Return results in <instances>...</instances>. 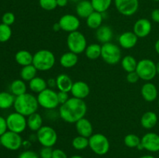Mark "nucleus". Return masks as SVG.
I'll list each match as a JSON object with an SVG mask.
<instances>
[{
	"label": "nucleus",
	"instance_id": "obj_33",
	"mask_svg": "<svg viewBox=\"0 0 159 158\" xmlns=\"http://www.w3.org/2000/svg\"><path fill=\"white\" fill-rule=\"evenodd\" d=\"M37 70L33 64L27 65L22 68L20 71V77L24 81H30L32 79L37 77Z\"/></svg>",
	"mask_w": 159,
	"mask_h": 158
},
{
	"label": "nucleus",
	"instance_id": "obj_19",
	"mask_svg": "<svg viewBox=\"0 0 159 158\" xmlns=\"http://www.w3.org/2000/svg\"><path fill=\"white\" fill-rule=\"evenodd\" d=\"M75 124L76 131L79 136L89 138L93 134V124L86 118H82Z\"/></svg>",
	"mask_w": 159,
	"mask_h": 158
},
{
	"label": "nucleus",
	"instance_id": "obj_32",
	"mask_svg": "<svg viewBox=\"0 0 159 158\" xmlns=\"http://www.w3.org/2000/svg\"><path fill=\"white\" fill-rule=\"evenodd\" d=\"M101 50L102 45L99 43H91L87 46L85 50V54L89 60H96L99 57H101Z\"/></svg>",
	"mask_w": 159,
	"mask_h": 158
},
{
	"label": "nucleus",
	"instance_id": "obj_30",
	"mask_svg": "<svg viewBox=\"0 0 159 158\" xmlns=\"http://www.w3.org/2000/svg\"><path fill=\"white\" fill-rule=\"evenodd\" d=\"M121 67L127 73L133 72L136 71L138 61L136 58L131 55H127L121 59Z\"/></svg>",
	"mask_w": 159,
	"mask_h": 158
},
{
	"label": "nucleus",
	"instance_id": "obj_35",
	"mask_svg": "<svg viewBox=\"0 0 159 158\" xmlns=\"http://www.w3.org/2000/svg\"><path fill=\"white\" fill-rule=\"evenodd\" d=\"M73 148L77 150H82L89 147V138L82 136H77L71 141Z\"/></svg>",
	"mask_w": 159,
	"mask_h": 158
},
{
	"label": "nucleus",
	"instance_id": "obj_6",
	"mask_svg": "<svg viewBox=\"0 0 159 158\" xmlns=\"http://www.w3.org/2000/svg\"><path fill=\"white\" fill-rule=\"evenodd\" d=\"M67 46L69 51L79 55L85 52L88 46L86 37L79 30L70 33L67 37Z\"/></svg>",
	"mask_w": 159,
	"mask_h": 158
},
{
	"label": "nucleus",
	"instance_id": "obj_25",
	"mask_svg": "<svg viewBox=\"0 0 159 158\" xmlns=\"http://www.w3.org/2000/svg\"><path fill=\"white\" fill-rule=\"evenodd\" d=\"M86 25L89 29H97L102 25L103 21V13L94 11L90 14L86 19Z\"/></svg>",
	"mask_w": 159,
	"mask_h": 158
},
{
	"label": "nucleus",
	"instance_id": "obj_43",
	"mask_svg": "<svg viewBox=\"0 0 159 158\" xmlns=\"http://www.w3.org/2000/svg\"><path fill=\"white\" fill-rule=\"evenodd\" d=\"M57 98H58V102L60 103V105H62V104L65 103L69 99V95H68V92L58 91L57 92Z\"/></svg>",
	"mask_w": 159,
	"mask_h": 158
},
{
	"label": "nucleus",
	"instance_id": "obj_34",
	"mask_svg": "<svg viewBox=\"0 0 159 158\" xmlns=\"http://www.w3.org/2000/svg\"><path fill=\"white\" fill-rule=\"evenodd\" d=\"M94 11L104 13L111 6L113 0H90Z\"/></svg>",
	"mask_w": 159,
	"mask_h": 158
},
{
	"label": "nucleus",
	"instance_id": "obj_7",
	"mask_svg": "<svg viewBox=\"0 0 159 158\" xmlns=\"http://www.w3.org/2000/svg\"><path fill=\"white\" fill-rule=\"evenodd\" d=\"M136 72L140 79L145 81H151L158 74L156 64L151 59H142L138 61Z\"/></svg>",
	"mask_w": 159,
	"mask_h": 158
},
{
	"label": "nucleus",
	"instance_id": "obj_29",
	"mask_svg": "<svg viewBox=\"0 0 159 158\" xmlns=\"http://www.w3.org/2000/svg\"><path fill=\"white\" fill-rule=\"evenodd\" d=\"M26 90L27 86L24 81L22 79L14 80L10 85V92L16 97L26 93Z\"/></svg>",
	"mask_w": 159,
	"mask_h": 158
},
{
	"label": "nucleus",
	"instance_id": "obj_53",
	"mask_svg": "<svg viewBox=\"0 0 159 158\" xmlns=\"http://www.w3.org/2000/svg\"><path fill=\"white\" fill-rule=\"evenodd\" d=\"M156 68H157V72L159 74V61L156 64Z\"/></svg>",
	"mask_w": 159,
	"mask_h": 158
},
{
	"label": "nucleus",
	"instance_id": "obj_3",
	"mask_svg": "<svg viewBox=\"0 0 159 158\" xmlns=\"http://www.w3.org/2000/svg\"><path fill=\"white\" fill-rule=\"evenodd\" d=\"M55 62V55L52 51L42 49L37 50L34 54L32 64L37 68V71H48L54 68Z\"/></svg>",
	"mask_w": 159,
	"mask_h": 158
},
{
	"label": "nucleus",
	"instance_id": "obj_14",
	"mask_svg": "<svg viewBox=\"0 0 159 158\" xmlns=\"http://www.w3.org/2000/svg\"><path fill=\"white\" fill-rule=\"evenodd\" d=\"M141 144L144 150L155 153L159 151V135L153 132L145 133L141 138Z\"/></svg>",
	"mask_w": 159,
	"mask_h": 158
},
{
	"label": "nucleus",
	"instance_id": "obj_36",
	"mask_svg": "<svg viewBox=\"0 0 159 158\" xmlns=\"http://www.w3.org/2000/svg\"><path fill=\"white\" fill-rule=\"evenodd\" d=\"M124 144L129 148H137L141 143V138L134 133H130L125 136L124 139Z\"/></svg>",
	"mask_w": 159,
	"mask_h": 158
},
{
	"label": "nucleus",
	"instance_id": "obj_49",
	"mask_svg": "<svg viewBox=\"0 0 159 158\" xmlns=\"http://www.w3.org/2000/svg\"><path fill=\"white\" fill-rule=\"evenodd\" d=\"M61 29V26L58 23V22L54 23V24L53 25V30L54 31H55V32H58V31H60Z\"/></svg>",
	"mask_w": 159,
	"mask_h": 158
},
{
	"label": "nucleus",
	"instance_id": "obj_18",
	"mask_svg": "<svg viewBox=\"0 0 159 158\" xmlns=\"http://www.w3.org/2000/svg\"><path fill=\"white\" fill-rule=\"evenodd\" d=\"M141 95L143 99L148 102H152L158 99V91L156 85L151 81H147L141 89Z\"/></svg>",
	"mask_w": 159,
	"mask_h": 158
},
{
	"label": "nucleus",
	"instance_id": "obj_41",
	"mask_svg": "<svg viewBox=\"0 0 159 158\" xmlns=\"http://www.w3.org/2000/svg\"><path fill=\"white\" fill-rule=\"evenodd\" d=\"M18 158H40V156L33 150H26L19 155Z\"/></svg>",
	"mask_w": 159,
	"mask_h": 158
},
{
	"label": "nucleus",
	"instance_id": "obj_52",
	"mask_svg": "<svg viewBox=\"0 0 159 158\" xmlns=\"http://www.w3.org/2000/svg\"><path fill=\"white\" fill-rule=\"evenodd\" d=\"M69 158H83L82 156H80V155H74V156H70Z\"/></svg>",
	"mask_w": 159,
	"mask_h": 158
},
{
	"label": "nucleus",
	"instance_id": "obj_10",
	"mask_svg": "<svg viewBox=\"0 0 159 158\" xmlns=\"http://www.w3.org/2000/svg\"><path fill=\"white\" fill-rule=\"evenodd\" d=\"M8 130L20 134L27 128V119L20 113L14 112L6 117Z\"/></svg>",
	"mask_w": 159,
	"mask_h": 158
},
{
	"label": "nucleus",
	"instance_id": "obj_12",
	"mask_svg": "<svg viewBox=\"0 0 159 158\" xmlns=\"http://www.w3.org/2000/svg\"><path fill=\"white\" fill-rule=\"evenodd\" d=\"M115 8L123 15L131 16L139 9V0H113Z\"/></svg>",
	"mask_w": 159,
	"mask_h": 158
},
{
	"label": "nucleus",
	"instance_id": "obj_27",
	"mask_svg": "<svg viewBox=\"0 0 159 158\" xmlns=\"http://www.w3.org/2000/svg\"><path fill=\"white\" fill-rule=\"evenodd\" d=\"M43 126V117L40 113L34 112L27 117V127L33 132H37Z\"/></svg>",
	"mask_w": 159,
	"mask_h": 158
},
{
	"label": "nucleus",
	"instance_id": "obj_31",
	"mask_svg": "<svg viewBox=\"0 0 159 158\" xmlns=\"http://www.w3.org/2000/svg\"><path fill=\"white\" fill-rule=\"evenodd\" d=\"M16 96L11 92L8 91H1L0 92V108L1 109H8L13 106Z\"/></svg>",
	"mask_w": 159,
	"mask_h": 158
},
{
	"label": "nucleus",
	"instance_id": "obj_11",
	"mask_svg": "<svg viewBox=\"0 0 159 158\" xmlns=\"http://www.w3.org/2000/svg\"><path fill=\"white\" fill-rule=\"evenodd\" d=\"M23 139L20 134L8 130L0 136V143L9 150H17L23 146Z\"/></svg>",
	"mask_w": 159,
	"mask_h": 158
},
{
	"label": "nucleus",
	"instance_id": "obj_56",
	"mask_svg": "<svg viewBox=\"0 0 159 158\" xmlns=\"http://www.w3.org/2000/svg\"><path fill=\"white\" fill-rule=\"evenodd\" d=\"M153 1H155V2H159V0H153Z\"/></svg>",
	"mask_w": 159,
	"mask_h": 158
},
{
	"label": "nucleus",
	"instance_id": "obj_23",
	"mask_svg": "<svg viewBox=\"0 0 159 158\" xmlns=\"http://www.w3.org/2000/svg\"><path fill=\"white\" fill-rule=\"evenodd\" d=\"M74 82L66 74H61L56 77V87L59 91L70 92Z\"/></svg>",
	"mask_w": 159,
	"mask_h": 158
},
{
	"label": "nucleus",
	"instance_id": "obj_39",
	"mask_svg": "<svg viewBox=\"0 0 159 158\" xmlns=\"http://www.w3.org/2000/svg\"><path fill=\"white\" fill-rule=\"evenodd\" d=\"M15 20V15L11 12H5L2 16V23L8 25V26H11V25L13 24Z\"/></svg>",
	"mask_w": 159,
	"mask_h": 158
},
{
	"label": "nucleus",
	"instance_id": "obj_51",
	"mask_svg": "<svg viewBox=\"0 0 159 158\" xmlns=\"http://www.w3.org/2000/svg\"><path fill=\"white\" fill-rule=\"evenodd\" d=\"M139 158H155V156H152V155H144V156H141V157Z\"/></svg>",
	"mask_w": 159,
	"mask_h": 158
},
{
	"label": "nucleus",
	"instance_id": "obj_20",
	"mask_svg": "<svg viewBox=\"0 0 159 158\" xmlns=\"http://www.w3.org/2000/svg\"><path fill=\"white\" fill-rule=\"evenodd\" d=\"M96 39L102 44L111 42L113 37V32L112 28L107 25H102L96 30Z\"/></svg>",
	"mask_w": 159,
	"mask_h": 158
},
{
	"label": "nucleus",
	"instance_id": "obj_2",
	"mask_svg": "<svg viewBox=\"0 0 159 158\" xmlns=\"http://www.w3.org/2000/svg\"><path fill=\"white\" fill-rule=\"evenodd\" d=\"M13 107L15 112L28 117L33 113L37 112L39 104L36 96L30 93L26 92L16 97Z\"/></svg>",
	"mask_w": 159,
	"mask_h": 158
},
{
	"label": "nucleus",
	"instance_id": "obj_45",
	"mask_svg": "<svg viewBox=\"0 0 159 158\" xmlns=\"http://www.w3.org/2000/svg\"><path fill=\"white\" fill-rule=\"evenodd\" d=\"M52 158H68L66 153L61 149H54L53 150Z\"/></svg>",
	"mask_w": 159,
	"mask_h": 158
},
{
	"label": "nucleus",
	"instance_id": "obj_8",
	"mask_svg": "<svg viewBox=\"0 0 159 158\" xmlns=\"http://www.w3.org/2000/svg\"><path fill=\"white\" fill-rule=\"evenodd\" d=\"M37 99L39 106L46 110H53L60 105L57 98V92L52 88H47L43 91L37 94Z\"/></svg>",
	"mask_w": 159,
	"mask_h": 158
},
{
	"label": "nucleus",
	"instance_id": "obj_1",
	"mask_svg": "<svg viewBox=\"0 0 159 158\" xmlns=\"http://www.w3.org/2000/svg\"><path fill=\"white\" fill-rule=\"evenodd\" d=\"M87 112V105L85 101L77 98H69L65 103L61 105L58 114L61 119L68 123H75L85 117Z\"/></svg>",
	"mask_w": 159,
	"mask_h": 158
},
{
	"label": "nucleus",
	"instance_id": "obj_40",
	"mask_svg": "<svg viewBox=\"0 0 159 158\" xmlns=\"http://www.w3.org/2000/svg\"><path fill=\"white\" fill-rule=\"evenodd\" d=\"M52 147H43L40 150V158H52L53 154Z\"/></svg>",
	"mask_w": 159,
	"mask_h": 158
},
{
	"label": "nucleus",
	"instance_id": "obj_37",
	"mask_svg": "<svg viewBox=\"0 0 159 158\" xmlns=\"http://www.w3.org/2000/svg\"><path fill=\"white\" fill-rule=\"evenodd\" d=\"M12 29L10 26L1 23L0 24V43H6L12 37Z\"/></svg>",
	"mask_w": 159,
	"mask_h": 158
},
{
	"label": "nucleus",
	"instance_id": "obj_24",
	"mask_svg": "<svg viewBox=\"0 0 159 158\" xmlns=\"http://www.w3.org/2000/svg\"><path fill=\"white\" fill-rule=\"evenodd\" d=\"M78 61H79V56L78 54H75V53L71 52V51H68L65 52L61 56L60 60V64L64 68H72L77 64Z\"/></svg>",
	"mask_w": 159,
	"mask_h": 158
},
{
	"label": "nucleus",
	"instance_id": "obj_38",
	"mask_svg": "<svg viewBox=\"0 0 159 158\" xmlns=\"http://www.w3.org/2000/svg\"><path fill=\"white\" fill-rule=\"evenodd\" d=\"M39 5L46 11H52L57 7V0H39Z\"/></svg>",
	"mask_w": 159,
	"mask_h": 158
},
{
	"label": "nucleus",
	"instance_id": "obj_13",
	"mask_svg": "<svg viewBox=\"0 0 159 158\" xmlns=\"http://www.w3.org/2000/svg\"><path fill=\"white\" fill-rule=\"evenodd\" d=\"M58 23L60 24L61 30L68 33L77 31L80 27V20L77 15L73 14H65L62 15L59 19Z\"/></svg>",
	"mask_w": 159,
	"mask_h": 158
},
{
	"label": "nucleus",
	"instance_id": "obj_55",
	"mask_svg": "<svg viewBox=\"0 0 159 158\" xmlns=\"http://www.w3.org/2000/svg\"><path fill=\"white\" fill-rule=\"evenodd\" d=\"M158 108H159V99H158Z\"/></svg>",
	"mask_w": 159,
	"mask_h": 158
},
{
	"label": "nucleus",
	"instance_id": "obj_44",
	"mask_svg": "<svg viewBox=\"0 0 159 158\" xmlns=\"http://www.w3.org/2000/svg\"><path fill=\"white\" fill-rule=\"evenodd\" d=\"M6 131H8L7 122L6 119L0 116V136H2Z\"/></svg>",
	"mask_w": 159,
	"mask_h": 158
},
{
	"label": "nucleus",
	"instance_id": "obj_48",
	"mask_svg": "<svg viewBox=\"0 0 159 158\" xmlns=\"http://www.w3.org/2000/svg\"><path fill=\"white\" fill-rule=\"evenodd\" d=\"M69 0H57V7H65Z\"/></svg>",
	"mask_w": 159,
	"mask_h": 158
},
{
	"label": "nucleus",
	"instance_id": "obj_26",
	"mask_svg": "<svg viewBox=\"0 0 159 158\" xmlns=\"http://www.w3.org/2000/svg\"><path fill=\"white\" fill-rule=\"evenodd\" d=\"M34 54L26 50H21L15 54V60L20 66L24 67L32 64Z\"/></svg>",
	"mask_w": 159,
	"mask_h": 158
},
{
	"label": "nucleus",
	"instance_id": "obj_17",
	"mask_svg": "<svg viewBox=\"0 0 159 158\" xmlns=\"http://www.w3.org/2000/svg\"><path fill=\"white\" fill-rule=\"evenodd\" d=\"M70 92L72 97L84 100L89 94L90 88L86 82L83 81H77L73 83L72 88Z\"/></svg>",
	"mask_w": 159,
	"mask_h": 158
},
{
	"label": "nucleus",
	"instance_id": "obj_42",
	"mask_svg": "<svg viewBox=\"0 0 159 158\" xmlns=\"http://www.w3.org/2000/svg\"><path fill=\"white\" fill-rule=\"evenodd\" d=\"M127 82L130 84H134L137 83L138 81L140 80V77L138 76V73L136 72V71H133V72H130V73H127Z\"/></svg>",
	"mask_w": 159,
	"mask_h": 158
},
{
	"label": "nucleus",
	"instance_id": "obj_57",
	"mask_svg": "<svg viewBox=\"0 0 159 158\" xmlns=\"http://www.w3.org/2000/svg\"><path fill=\"white\" fill-rule=\"evenodd\" d=\"M0 70H1V66H0Z\"/></svg>",
	"mask_w": 159,
	"mask_h": 158
},
{
	"label": "nucleus",
	"instance_id": "obj_5",
	"mask_svg": "<svg viewBox=\"0 0 159 158\" xmlns=\"http://www.w3.org/2000/svg\"><path fill=\"white\" fill-rule=\"evenodd\" d=\"M120 47L112 42L102 45L101 57L108 64L114 65L120 63L122 59Z\"/></svg>",
	"mask_w": 159,
	"mask_h": 158
},
{
	"label": "nucleus",
	"instance_id": "obj_50",
	"mask_svg": "<svg viewBox=\"0 0 159 158\" xmlns=\"http://www.w3.org/2000/svg\"><path fill=\"white\" fill-rule=\"evenodd\" d=\"M155 51H156L157 54L159 55V39L156 40V42H155Z\"/></svg>",
	"mask_w": 159,
	"mask_h": 158
},
{
	"label": "nucleus",
	"instance_id": "obj_47",
	"mask_svg": "<svg viewBox=\"0 0 159 158\" xmlns=\"http://www.w3.org/2000/svg\"><path fill=\"white\" fill-rule=\"evenodd\" d=\"M48 83V86H49L50 88H52L56 86V78H49L47 81Z\"/></svg>",
	"mask_w": 159,
	"mask_h": 158
},
{
	"label": "nucleus",
	"instance_id": "obj_4",
	"mask_svg": "<svg viewBox=\"0 0 159 158\" xmlns=\"http://www.w3.org/2000/svg\"><path fill=\"white\" fill-rule=\"evenodd\" d=\"M89 147L94 153L102 156L109 152L110 143L105 135L102 133H93L89 138Z\"/></svg>",
	"mask_w": 159,
	"mask_h": 158
},
{
	"label": "nucleus",
	"instance_id": "obj_28",
	"mask_svg": "<svg viewBox=\"0 0 159 158\" xmlns=\"http://www.w3.org/2000/svg\"><path fill=\"white\" fill-rule=\"evenodd\" d=\"M48 88V83L43 77H37L29 81V88L34 93L39 94Z\"/></svg>",
	"mask_w": 159,
	"mask_h": 158
},
{
	"label": "nucleus",
	"instance_id": "obj_9",
	"mask_svg": "<svg viewBox=\"0 0 159 158\" xmlns=\"http://www.w3.org/2000/svg\"><path fill=\"white\" fill-rule=\"evenodd\" d=\"M37 139L42 147H53L57 141V133L53 127L43 125L37 132Z\"/></svg>",
	"mask_w": 159,
	"mask_h": 158
},
{
	"label": "nucleus",
	"instance_id": "obj_46",
	"mask_svg": "<svg viewBox=\"0 0 159 158\" xmlns=\"http://www.w3.org/2000/svg\"><path fill=\"white\" fill-rule=\"evenodd\" d=\"M151 17L155 23H159V9H154L151 13Z\"/></svg>",
	"mask_w": 159,
	"mask_h": 158
},
{
	"label": "nucleus",
	"instance_id": "obj_54",
	"mask_svg": "<svg viewBox=\"0 0 159 158\" xmlns=\"http://www.w3.org/2000/svg\"><path fill=\"white\" fill-rule=\"evenodd\" d=\"M69 1H71V2H80L81 0H69Z\"/></svg>",
	"mask_w": 159,
	"mask_h": 158
},
{
	"label": "nucleus",
	"instance_id": "obj_16",
	"mask_svg": "<svg viewBox=\"0 0 159 158\" xmlns=\"http://www.w3.org/2000/svg\"><path fill=\"white\" fill-rule=\"evenodd\" d=\"M138 37L133 31H127L119 36L118 42L121 48L130 50L134 47L138 43Z\"/></svg>",
	"mask_w": 159,
	"mask_h": 158
},
{
	"label": "nucleus",
	"instance_id": "obj_22",
	"mask_svg": "<svg viewBox=\"0 0 159 158\" xmlns=\"http://www.w3.org/2000/svg\"><path fill=\"white\" fill-rule=\"evenodd\" d=\"M158 121V116L155 112L148 111L141 116V125L145 129H152L157 125Z\"/></svg>",
	"mask_w": 159,
	"mask_h": 158
},
{
	"label": "nucleus",
	"instance_id": "obj_21",
	"mask_svg": "<svg viewBox=\"0 0 159 158\" xmlns=\"http://www.w3.org/2000/svg\"><path fill=\"white\" fill-rule=\"evenodd\" d=\"M76 14L79 18L86 19L89 15L94 12L91 1L89 0H81L77 3L75 8Z\"/></svg>",
	"mask_w": 159,
	"mask_h": 158
},
{
	"label": "nucleus",
	"instance_id": "obj_15",
	"mask_svg": "<svg viewBox=\"0 0 159 158\" xmlns=\"http://www.w3.org/2000/svg\"><path fill=\"white\" fill-rule=\"evenodd\" d=\"M152 30V24L149 20L141 18L137 20L133 26V32L138 38H145Z\"/></svg>",
	"mask_w": 159,
	"mask_h": 158
}]
</instances>
